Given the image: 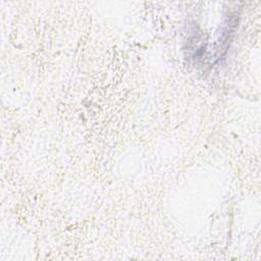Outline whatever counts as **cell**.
<instances>
[{"instance_id": "6da1fadb", "label": "cell", "mask_w": 261, "mask_h": 261, "mask_svg": "<svg viewBox=\"0 0 261 261\" xmlns=\"http://www.w3.org/2000/svg\"><path fill=\"white\" fill-rule=\"evenodd\" d=\"M237 14L236 13H229L223 23L221 33L219 35V38L217 39L216 45H215V57L216 60H219L226 52L231 37L233 35V32L236 30L237 23Z\"/></svg>"}]
</instances>
